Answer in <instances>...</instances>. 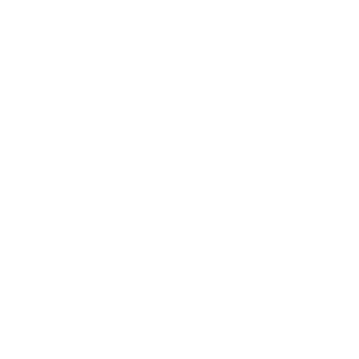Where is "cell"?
<instances>
[]
</instances>
